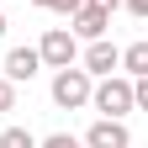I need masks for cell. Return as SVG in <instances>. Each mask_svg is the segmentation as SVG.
<instances>
[{"label":"cell","instance_id":"2e32d148","mask_svg":"<svg viewBox=\"0 0 148 148\" xmlns=\"http://www.w3.org/2000/svg\"><path fill=\"white\" fill-rule=\"evenodd\" d=\"M0 37H5V11H0Z\"/></svg>","mask_w":148,"mask_h":148},{"label":"cell","instance_id":"4fadbf2b","mask_svg":"<svg viewBox=\"0 0 148 148\" xmlns=\"http://www.w3.org/2000/svg\"><path fill=\"white\" fill-rule=\"evenodd\" d=\"M37 148H79V138H69V132H53V138H42Z\"/></svg>","mask_w":148,"mask_h":148},{"label":"cell","instance_id":"5b68a950","mask_svg":"<svg viewBox=\"0 0 148 148\" xmlns=\"http://www.w3.org/2000/svg\"><path fill=\"white\" fill-rule=\"evenodd\" d=\"M85 148H132V138H127L122 116H101V122L85 132Z\"/></svg>","mask_w":148,"mask_h":148},{"label":"cell","instance_id":"52a82bcc","mask_svg":"<svg viewBox=\"0 0 148 148\" xmlns=\"http://www.w3.org/2000/svg\"><path fill=\"white\" fill-rule=\"evenodd\" d=\"M69 32L74 37H106V27H111V11H95V5H79V11H74L69 16Z\"/></svg>","mask_w":148,"mask_h":148},{"label":"cell","instance_id":"8992f818","mask_svg":"<svg viewBox=\"0 0 148 148\" xmlns=\"http://www.w3.org/2000/svg\"><path fill=\"white\" fill-rule=\"evenodd\" d=\"M37 69H42V53H37V48H11V53H5V79H11V85L32 79Z\"/></svg>","mask_w":148,"mask_h":148},{"label":"cell","instance_id":"9c48e42d","mask_svg":"<svg viewBox=\"0 0 148 148\" xmlns=\"http://www.w3.org/2000/svg\"><path fill=\"white\" fill-rule=\"evenodd\" d=\"M0 148H37V138L27 127H5V132H0Z\"/></svg>","mask_w":148,"mask_h":148},{"label":"cell","instance_id":"277c9868","mask_svg":"<svg viewBox=\"0 0 148 148\" xmlns=\"http://www.w3.org/2000/svg\"><path fill=\"white\" fill-rule=\"evenodd\" d=\"M90 79H95V74H116L122 69V48L116 42H106V37H90V48H85V64H79Z\"/></svg>","mask_w":148,"mask_h":148},{"label":"cell","instance_id":"3957f363","mask_svg":"<svg viewBox=\"0 0 148 148\" xmlns=\"http://www.w3.org/2000/svg\"><path fill=\"white\" fill-rule=\"evenodd\" d=\"M37 53H42V64H48V69H69L74 58H79V37H74L69 27H53L42 42H37Z\"/></svg>","mask_w":148,"mask_h":148},{"label":"cell","instance_id":"6da1fadb","mask_svg":"<svg viewBox=\"0 0 148 148\" xmlns=\"http://www.w3.org/2000/svg\"><path fill=\"white\" fill-rule=\"evenodd\" d=\"M90 106L101 116H127L132 111V79L127 74H101V85H90Z\"/></svg>","mask_w":148,"mask_h":148},{"label":"cell","instance_id":"8fae6325","mask_svg":"<svg viewBox=\"0 0 148 148\" xmlns=\"http://www.w3.org/2000/svg\"><path fill=\"white\" fill-rule=\"evenodd\" d=\"M32 5H42V11H64V16H74L85 5V0H32Z\"/></svg>","mask_w":148,"mask_h":148},{"label":"cell","instance_id":"7c38bea8","mask_svg":"<svg viewBox=\"0 0 148 148\" xmlns=\"http://www.w3.org/2000/svg\"><path fill=\"white\" fill-rule=\"evenodd\" d=\"M5 111H16V85L0 74V116H5Z\"/></svg>","mask_w":148,"mask_h":148},{"label":"cell","instance_id":"30bf717a","mask_svg":"<svg viewBox=\"0 0 148 148\" xmlns=\"http://www.w3.org/2000/svg\"><path fill=\"white\" fill-rule=\"evenodd\" d=\"M132 111H148V74L132 79Z\"/></svg>","mask_w":148,"mask_h":148},{"label":"cell","instance_id":"9a60e30c","mask_svg":"<svg viewBox=\"0 0 148 148\" xmlns=\"http://www.w3.org/2000/svg\"><path fill=\"white\" fill-rule=\"evenodd\" d=\"M85 5H95V11H116L122 0H85Z\"/></svg>","mask_w":148,"mask_h":148},{"label":"cell","instance_id":"e0dca14e","mask_svg":"<svg viewBox=\"0 0 148 148\" xmlns=\"http://www.w3.org/2000/svg\"><path fill=\"white\" fill-rule=\"evenodd\" d=\"M79 148H85V143H79Z\"/></svg>","mask_w":148,"mask_h":148},{"label":"cell","instance_id":"5bb4252c","mask_svg":"<svg viewBox=\"0 0 148 148\" xmlns=\"http://www.w3.org/2000/svg\"><path fill=\"white\" fill-rule=\"evenodd\" d=\"M122 5L132 11V16H143V21H148V0H122Z\"/></svg>","mask_w":148,"mask_h":148},{"label":"cell","instance_id":"7a4b0ae2","mask_svg":"<svg viewBox=\"0 0 148 148\" xmlns=\"http://www.w3.org/2000/svg\"><path fill=\"white\" fill-rule=\"evenodd\" d=\"M53 106H64V111H79V106H90V74L85 69H58L53 74Z\"/></svg>","mask_w":148,"mask_h":148},{"label":"cell","instance_id":"ba28073f","mask_svg":"<svg viewBox=\"0 0 148 148\" xmlns=\"http://www.w3.org/2000/svg\"><path fill=\"white\" fill-rule=\"evenodd\" d=\"M122 69H127V79L148 74V42H132V48H122Z\"/></svg>","mask_w":148,"mask_h":148}]
</instances>
